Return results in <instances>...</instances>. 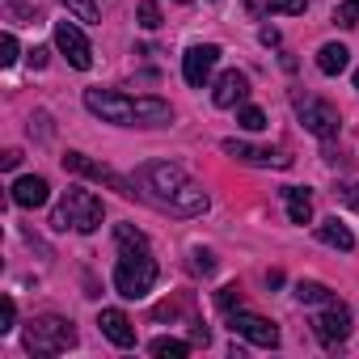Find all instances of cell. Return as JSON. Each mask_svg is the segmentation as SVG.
Masks as SVG:
<instances>
[{"label":"cell","instance_id":"1","mask_svg":"<svg viewBox=\"0 0 359 359\" xmlns=\"http://www.w3.org/2000/svg\"><path fill=\"white\" fill-rule=\"evenodd\" d=\"M131 182H135L140 199L156 203V208L169 212V216H203L208 203H212L208 191L195 182L187 169H177L173 161H144V165L135 169Z\"/></svg>","mask_w":359,"mask_h":359},{"label":"cell","instance_id":"2","mask_svg":"<svg viewBox=\"0 0 359 359\" xmlns=\"http://www.w3.org/2000/svg\"><path fill=\"white\" fill-rule=\"evenodd\" d=\"M85 110L106 118V123H118V127H165V123H173L169 102H161V97H127L118 89H85Z\"/></svg>","mask_w":359,"mask_h":359},{"label":"cell","instance_id":"3","mask_svg":"<svg viewBox=\"0 0 359 359\" xmlns=\"http://www.w3.org/2000/svg\"><path fill=\"white\" fill-rule=\"evenodd\" d=\"M102 216H106V208H102V199L93 191L68 187L64 199H60V208H55V216H51V224L55 229H76V233H93L102 224Z\"/></svg>","mask_w":359,"mask_h":359},{"label":"cell","instance_id":"4","mask_svg":"<svg viewBox=\"0 0 359 359\" xmlns=\"http://www.w3.org/2000/svg\"><path fill=\"white\" fill-rule=\"evenodd\" d=\"M152 283H156V258L148 250H123L114 266V292L123 300H140L152 292Z\"/></svg>","mask_w":359,"mask_h":359},{"label":"cell","instance_id":"5","mask_svg":"<svg viewBox=\"0 0 359 359\" xmlns=\"http://www.w3.org/2000/svg\"><path fill=\"white\" fill-rule=\"evenodd\" d=\"M76 346V330L68 317H34L26 325V351L30 355H60Z\"/></svg>","mask_w":359,"mask_h":359},{"label":"cell","instance_id":"6","mask_svg":"<svg viewBox=\"0 0 359 359\" xmlns=\"http://www.w3.org/2000/svg\"><path fill=\"white\" fill-rule=\"evenodd\" d=\"M292 106H296L304 131H313L317 140H334V135H338V110H334L330 102H321V97H313V93H296Z\"/></svg>","mask_w":359,"mask_h":359},{"label":"cell","instance_id":"7","mask_svg":"<svg viewBox=\"0 0 359 359\" xmlns=\"http://www.w3.org/2000/svg\"><path fill=\"white\" fill-rule=\"evenodd\" d=\"M64 169H72V173H81V177H93V182H106V187H114L123 199H135V195H140V191H135V182L118 177L110 165H97V161H89L85 152H68V156H64Z\"/></svg>","mask_w":359,"mask_h":359},{"label":"cell","instance_id":"8","mask_svg":"<svg viewBox=\"0 0 359 359\" xmlns=\"http://www.w3.org/2000/svg\"><path fill=\"white\" fill-rule=\"evenodd\" d=\"M229 325H233V334L250 338V342L262 346V351H275V346H279V330H275V321H266V317H258V313L233 309V313H229Z\"/></svg>","mask_w":359,"mask_h":359},{"label":"cell","instance_id":"9","mask_svg":"<svg viewBox=\"0 0 359 359\" xmlns=\"http://www.w3.org/2000/svg\"><path fill=\"white\" fill-rule=\"evenodd\" d=\"M55 47L68 55V64L72 68H93V47H89V39L81 34V26H72V22H55Z\"/></svg>","mask_w":359,"mask_h":359},{"label":"cell","instance_id":"10","mask_svg":"<svg viewBox=\"0 0 359 359\" xmlns=\"http://www.w3.org/2000/svg\"><path fill=\"white\" fill-rule=\"evenodd\" d=\"M216 64H220V47H216V43L191 47V51L182 55V76H187V85L203 89V85H208V76L216 72Z\"/></svg>","mask_w":359,"mask_h":359},{"label":"cell","instance_id":"11","mask_svg":"<svg viewBox=\"0 0 359 359\" xmlns=\"http://www.w3.org/2000/svg\"><path fill=\"white\" fill-rule=\"evenodd\" d=\"M313 334H317L321 342H330V346H334V342H342V338L351 334V313H346L338 300H330V304L313 317Z\"/></svg>","mask_w":359,"mask_h":359},{"label":"cell","instance_id":"12","mask_svg":"<svg viewBox=\"0 0 359 359\" xmlns=\"http://www.w3.org/2000/svg\"><path fill=\"white\" fill-rule=\"evenodd\" d=\"M224 152H229V156H237V161H245V165H271V169H287V165H292V156H287V152L254 148V144H245V140H224Z\"/></svg>","mask_w":359,"mask_h":359},{"label":"cell","instance_id":"13","mask_svg":"<svg viewBox=\"0 0 359 359\" xmlns=\"http://www.w3.org/2000/svg\"><path fill=\"white\" fill-rule=\"evenodd\" d=\"M9 199L18 203V208H43L47 199H51V187H47V177H18V182L9 187Z\"/></svg>","mask_w":359,"mask_h":359},{"label":"cell","instance_id":"14","mask_svg":"<svg viewBox=\"0 0 359 359\" xmlns=\"http://www.w3.org/2000/svg\"><path fill=\"white\" fill-rule=\"evenodd\" d=\"M97 325H102V334H106L114 346H135V325H131V317H127L123 309H102Z\"/></svg>","mask_w":359,"mask_h":359},{"label":"cell","instance_id":"15","mask_svg":"<svg viewBox=\"0 0 359 359\" xmlns=\"http://www.w3.org/2000/svg\"><path fill=\"white\" fill-rule=\"evenodd\" d=\"M250 97V81H245V72H224L220 81H216V89H212V102L216 106H237V102H245Z\"/></svg>","mask_w":359,"mask_h":359},{"label":"cell","instance_id":"16","mask_svg":"<svg viewBox=\"0 0 359 359\" xmlns=\"http://www.w3.org/2000/svg\"><path fill=\"white\" fill-rule=\"evenodd\" d=\"M346 64H351V51H346L342 43H325V47L317 51V68H321L325 76H338V72H346Z\"/></svg>","mask_w":359,"mask_h":359},{"label":"cell","instance_id":"17","mask_svg":"<svg viewBox=\"0 0 359 359\" xmlns=\"http://www.w3.org/2000/svg\"><path fill=\"white\" fill-rule=\"evenodd\" d=\"M283 203H287L292 224H309V220H313V199H309V191H300V187H283Z\"/></svg>","mask_w":359,"mask_h":359},{"label":"cell","instance_id":"18","mask_svg":"<svg viewBox=\"0 0 359 359\" xmlns=\"http://www.w3.org/2000/svg\"><path fill=\"white\" fill-rule=\"evenodd\" d=\"M317 237H321L325 245H334V250H355V237H351V229H346V224H338V220H325V224H317Z\"/></svg>","mask_w":359,"mask_h":359},{"label":"cell","instance_id":"19","mask_svg":"<svg viewBox=\"0 0 359 359\" xmlns=\"http://www.w3.org/2000/svg\"><path fill=\"white\" fill-rule=\"evenodd\" d=\"M287 13V18H296V13H304L309 9V0H250V13Z\"/></svg>","mask_w":359,"mask_h":359},{"label":"cell","instance_id":"20","mask_svg":"<svg viewBox=\"0 0 359 359\" xmlns=\"http://www.w3.org/2000/svg\"><path fill=\"white\" fill-rule=\"evenodd\" d=\"M296 300H300V304H330L334 296H330V287H325V283L300 279V283H296Z\"/></svg>","mask_w":359,"mask_h":359},{"label":"cell","instance_id":"21","mask_svg":"<svg viewBox=\"0 0 359 359\" xmlns=\"http://www.w3.org/2000/svg\"><path fill=\"white\" fill-rule=\"evenodd\" d=\"M148 351L161 355V359H187V355H191V346H187V342H177V338H156Z\"/></svg>","mask_w":359,"mask_h":359},{"label":"cell","instance_id":"22","mask_svg":"<svg viewBox=\"0 0 359 359\" xmlns=\"http://www.w3.org/2000/svg\"><path fill=\"white\" fill-rule=\"evenodd\" d=\"M60 5H64L72 18H81V22H102V9L93 5V0H60Z\"/></svg>","mask_w":359,"mask_h":359},{"label":"cell","instance_id":"23","mask_svg":"<svg viewBox=\"0 0 359 359\" xmlns=\"http://www.w3.org/2000/svg\"><path fill=\"white\" fill-rule=\"evenodd\" d=\"M114 237H118V245H123V250H148V237H144L140 229H131V224H118V229H114Z\"/></svg>","mask_w":359,"mask_h":359},{"label":"cell","instance_id":"24","mask_svg":"<svg viewBox=\"0 0 359 359\" xmlns=\"http://www.w3.org/2000/svg\"><path fill=\"white\" fill-rule=\"evenodd\" d=\"M135 18H140V26H144V30H156V26H161V5H156V0H140Z\"/></svg>","mask_w":359,"mask_h":359},{"label":"cell","instance_id":"25","mask_svg":"<svg viewBox=\"0 0 359 359\" xmlns=\"http://www.w3.org/2000/svg\"><path fill=\"white\" fill-rule=\"evenodd\" d=\"M334 22H338V26H346V30H351V26H359V0H342V5L334 9Z\"/></svg>","mask_w":359,"mask_h":359},{"label":"cell","instance_id":"26","mask_svg":"<svg viewBox=\"0 0 359 359\" xmlns=\"http://www.w3.org/2000/svg\"><path fill=\"white\" fill-rule=\"evenodd\" d=\"M237 123H241L245 131H262V127H266V114H262L258 106H241V114H237Z\"/></svg>","mask_w":359,"mask_h":359},{"label":"cell","instance_id":"27","mask_svg":"<svg viewBox=\"0 0 359 359\" xmlns=\"http://www.w3.org/2000/svg\"><path fill=\"white\" fill-rule=\"evenodd\" d=\"M334 199H342L346 208L359 212V182H338V187H334Z\"/></svg>","mask_w":359,"mask_h":359},{"label":"cell","instance_id":"28","mask_svg":"<svg viewBox=\"0 0 359 359\" xmlns=\"http://www.w3.org/2000/svg\"><path fill=\"white\" fill-rule=\"evenodd\" d=\"M216 300H220V309H224V313H233V309H241V287H237V283H233V287H220V296H216Z\"/></svg>","mask_w":359,"mask_h":359},{"label":"cell","instance_id":"29","mask_svg":"<svg viewBox=\"0 0 359 359\" xmlns=\"http://www.w3.org/2000/svg\"><path fill=\"white\" fill-rule=\"evenodd\" d=\"M0 64H18V39L13 34H5V39H0Z\"/></svg>","mask_w":359,"mask_h":359},{"label":"cell","instance_id":"30","mask_svg":"<svg viewBox=\"0 0 359 359\" xmlns=\"http://www.w3.org/2000/svg\"><path fill=\"white\" fill-rule=\"evenodd\" d=\"M191 258H195V262H191V266H195V271H199V275H212V271H216V258H212V254H208V250H195V254H191Z\"/></svg>","mask_w":359,"mask_h":359},{"label":"cell","instance_id":"31","mask_svg":"<svg viewBox=\"0 0 359 359\" xmlns=\"http://www.w3.org/2000/svg\"><path fill=\"white\" fill-rule=\"evenodd\" d=\"M0 321H5V325H0V334H9V330H13V321H18V304H13V300L0 304Z\"/></svg>","mask_w":359,"mask_h":359},{"label":"cell","instance_id":"32","mask_svg":"<svg viewBox=\"0 0 359 359\" xmlns=\"http://www.w3.org/2000/svg\"><path fill=\"white\" fill-rule=\"evenodd\" d=\"M0 165H5V169H18V165H22V152H18V148H9L5 156H0Z\"/></svg>","mask_w":359,"mask_h":359},{"label":"cell","instance_id":"33","mask_svg":"<svg viewBox=\"0 0 359 359\" xmlns=\"http://www.w3.org/2000/svg\"><path fill=\"white\" fill-rule=\"evenodd\" d=\"M47 55H51L47 47H34V51H30V64H34V68H47Z\"/></svg>","mask_w":359,"mask_h":359},{"label":"cell","instance_id":"34","mask_svg":"<svg viewBox=\"0 0 359 359\" xmlns=\"http://www.w3.org/2000/svg\"><path fill=\"white\" fill-rule=\"evenodd\" d=\"M262 43L266 47H279V30H262Z\"/></svg>","mask_w":359,"mask_h":359},{"label":"cell","instance_id":"35","mask_svg":"<svg viewBox=\"0 0 359 359\" xmlns=\"http://www.w3.org/2000/svg\"><path fill=\"white\" fill-rule=\"evenodd\" d=\"M355 89H359V72H355Z\"/></svg>","mask_w":359,"mask_h":359}]
</instances>
